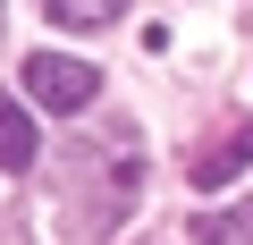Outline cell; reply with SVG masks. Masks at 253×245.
<instances>
[{
    "label": "cell",
    "mask_w": 253,
    "mask_h": 245,
    "mask_svg": "<svg viewBox=\"0 0 253 245\" xmlns=\"http://www.w3.org/2000/svg\"><path fill=\"white\" fill-rule=\"evenodd\" d=\"M194 245H253V203L203 211V220H194Z\"/></svg>",
    "instance_id": "277c9868"
},
{
    "label": "cell",
    "mask_w": 253,
    "mask_h": 245,
    "mask_svg": "<svg viewBox=\"0 0 253 245\" xmlns=\"http://www.w3.org/2000/svg\"><path fill=\"white\" fill-rule=\"evenodd\" d=\"M118 17H126V0H51V26H84L93 34V26H118Z\"/></svg>",
    "instance_id": "5b68a950"
},
{
    "label": "cell",
    "mask_w": 253,
    "mask_h": 245,
    "mask_svg": "<svg viewBox=\"0 0 253 245\" xmlns=\"http://www.w3.org/2000/svg\"><path fill=\"white\" fill-rule=\"evenodd\" d=\"M245 169H253V118H236L211 152H194V195H219V186L245 178Z\"/></svg>",
    "instance_id": "7a4b0ae2"
},
{
    "label": "cell",
    "mask_w": 253,
    "mask_h": 245,
    "mask_svg": "<svg viewBox=\"0 0 253 245\" xmlns=\"http://www.w3.org/2000/svg\"><path fill=\"white\" fill-rule=\"evenodd\" d=\"M26 93L42 101V110H59V118H76L93 93H101V76L84 68V59H68V51H34L26 59Z\"/></svg>",
    "instance_id": "6da1fadb"
},
{
    "label": "cell",
    "mask_w": 253,
    "mask_h": 245,
    "mask_svg": "<svg viewBox=\"0 0 253 245\" xmlns=\"http://www.w3.org/2000/svg\"><path fill=\"white\" fill-rule=\"evenodd\" d=\"M0 169H34V118L9 93H0Z\"/></svg>",
    "instance_id": "3957f363"
}]
</instances>
